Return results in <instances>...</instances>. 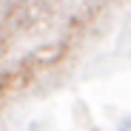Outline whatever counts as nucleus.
<instances>
[{"mask_svg": "<svg viewBox=\"0 0 131 131\" xmlns=\"http://www.w3.org/2000/svg\"><path fill=\"white\" fill-rule=\"evenodd\" d=\"M117 131H131V120H125V123H120V128Z\"/></svg>", "mask_w": 131, "mask_h": 131, "instance_id": "1", "label": "nucleus"}]
</instances>
